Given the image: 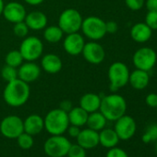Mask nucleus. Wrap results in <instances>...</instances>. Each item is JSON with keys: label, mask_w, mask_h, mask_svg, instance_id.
Instances as JSON below:
<instances>
[{"label": "nucleus", "mask_w": 157, "mask_h": 157, "mask_svg": "<svg viewBox=\"0 0 157 157\" xmlns=\"http://www.w3.org/2000/svg\"><path fill=\"white\" fill-rule=\"evenodd\" d=\"M23 128L24 132H27L32 136L37 135L40 132H42V130L44 128V118L37 114L30 115L24 119Z\"/></svg>", "instance_id": "412c9836"}, {"label": "nucleus", "mask_w": 157, "mask_h": 157, "mask_svg": "<svg viewBox=\"0 0 157 157\" xmlns=\"http://www.w3.org/2000/svg\"><path fill=\"white\" fill-rule=\"evenodd\" d=\"M41 71V67L35 61H25L18 67V78L30 84L38 80Z\"/></svg>", "instance_id": "2eb2a0df"}, {"label": "nucleus", "mask_w": 157, "mask_h": 157, "mask_svg": "<svg viewBox=\"0 0 157 157\" xmlns=\"http://www.w3.org/2000/svg\"><path fill=\"white\" fill-rule=\"evenodd\" d=\"M29 27L25 23V21H21L18 23H15L13 26V33L14 34L19 38H25L29 34Z\"/></svg>", "instance_id": "7c9ffc66"}, {"label": "nucleus", "mask_w": 157, "mask_h": 157, "mask_svg": "<svg viewBox=\"0 0 157 157\" xmlns=\"http://www.w3.org/2000/svg\"><path fill=\"white\" fill-rule=\"evenodd\" d=\"M155 109H156V112H157V106H156V108H155Z\"/></svg>", "instance_id": "c03bdc74"}, {"label": "nucleus", "mask_w": 157, "mask_h": 157, "mask_svg": "<svg viewBox=\"0 0 157 157\" xmlns=\"http://www.w3.org/2000/svg\"><path fill=\"white\" fill-rule=\"evenodd\" d=\"M130 37L138 44L147 43L152 36V30L145 22L135 23L130 29Z\"/></svg>", "instance_id": "a211bd4d"}, {"label": "nucleus", "mask_w": 157, "mask_h": 157, "mask_svg": "<svg viewBox=\"0 0 157 157\" xmlns=\"http://www.w3.org/2000/svg\"><path fill=\"white\" fill-rule=\"evenodd\" d=\"M141 140L145 143H149L151 141L157 140V124H151L150 125L145 132L143 133Z\"/></svg>", "instance_id": "c756f323"}, {"label": "nucleus", "mask_w": 157, "mask_h": 157, "mask_svg": "<svg viewBox=\"0 0 157 157\" xmlns=\"http://www.w3.org/2000/svg\"><path fill=\"white\" fill-rule=\"evenodd\" d=\"M24 21L30 30L42 31L47 26L48 20L44 12L34 10V11H31L30 13H27Z\"/></svg>", "instance_id": "6ab92c4d"}, {"label": "nucleus", "mask_w": 157, "mask_h": 157, "mask_svg": "<svg viewBox=\"0 0 157 157\" xmlns=\"http://www.w3.org/2000/svg\"><path fill=\"white\" fill-rule=\"evenodd\" d=\"M132 62L136 68L149 72L157 62V54L151 47H140L134 53Z\"/></svg>", "instance_id": "1a4fd4ad"}, {"label": "nucleus", "mask_w": 157, "mask_h": 157, "mask_svg": "<svg viewBox=\"0 0 157 157\" xmlns=\"http://www.w3.org/2000/svg\"><path fill=\"white\" fill-rule=\"evenodd\" d=\"M31 95L30 84L20 80L19 78L9 82L3 91V98L5 103L12 107H20L24 105Z\"/></svg>", "instance_id": "f257e3e1"}, {"label": "nucleus", "mask_w": 157, "mask_h": 157, "mask_svg": "<svg viewBox=\"0 0 157 157\" xmlns=\"http://www.w3.org/2000/svg\"><path fill=\"white\" fill-rule=\"evenodd\" d=\"M82 16L75 9H67L62 11L58 18V26L64 33H72L81 31Z\"/></svg>", "instance_id": "423d86ee"}, {"label": "nucleus", "mask_w": 157, "mask_h": 157, "mask_svg": "<svg viewBox=\"0 0 157 157\" xmlns=\"http://www.w3.org/2000/svg\"><path fill=\"white\" fill-rule=\"evenodd\" d=\"M106 157H128V155L123 149L116 146L109 149L106 153Z\"/></svg>", "instance_id": "f704fd0d"}, {"label": "nucleus", "mask_w": 157, "mask_h": 157, "mask_svg": "<svg viewBox=\"0 0 157 157\" xmlns=\"http://www.w3.org/2000/svg\"><path fill=\"white\" fill-rule=\"evenodd\" d=\"M4 7H5L4 0H0V16H2L3 10H4Z\"/></svg>", "instance_id": "79ce46f5"}, {"label": "nucleus", "mask_w": 157, "mask_h": 157, "mask_svg": "<svg viewBox=\"0 0 157 157\" xmlns=\"http://www.w3.org/2000/svg\"><path fill=\"white\" fill-rule=\"evenodd\" d=\"M27 15L25 7L17 1H11L5 5L2 16L10 23H18L21 21H24L25 17Z\"/></svg>", "instance_id": "4468645a"}, {"label": "nucleus", "mask_w": 157, "mask_h": 157, "mask_svg": "<svg viewBox=\"0 0 157 157\" xmlns=\"http://www.w3.org/2000/svg\"><path fill=\"white\" fill-rule=\"evenodd\" d=\"M150 82V75L148 71L136 68L129 74L128 83L130 86L138 91L144 90Z\"/></svg>", "instance_id": "aec40b11"}, {"label": "nucleus", "mask_w": 157, "mask_h": 157, "mask_svg": "<svg viewBox=\"0 0 157 157\" xmlns=\"http://www.w3.org/2000/svg\"><path fill=\"white\" fill-rule=\"evenodd\" d=\"M64 33L58 25L46 26L44 29V38L47 43L56 44L59 43L64 38Z\"/></svg>", "instance_id": "a878e982"}, {"label": "nucleus", "mask_w": 157, "mask_h": 157, "mask_svg": "<svg viewBox=\"0 0 157 157\" xmlns=\"http://www.w3.org/2000/svg\"><path fill=\"white\" fill-rule=\"evenodd\" d=\"M115 122L114 129L117 132L119 140H128L134 136L137 129V124L133 117L125 114Z\"/></svg>", "instance_id": "9b49d317"}, {"label": "nucleus", "mask_w": 157, "mask_h": 157, "mask_svg": "<svg viewBox=\"0 0 157 157\" xmlns=\"http://www.w3.org/2000/svg\"><path fill=\"white\" fill-rule=\"evenodd\" d=\"M76 139L77 143L85 150L94 149L99 144V132L88 128L81 130Z\"/></svg>", "instance_id": "dca6fc26"}, {"label": "nucleus", "mask_w": 157, "mask_h": 157, "mask_svg": "<svg viewBox=\"0 0 157 157\" xmlns=\"http://www.w3.org/2000/svg\"><path fill=\"white\" fill-rule=\"evenodd\" d=\"M67 131L71 138H77L81 132V129H80V127H77L74 125H69Z\"/></svg>", "instance_id": "4c0bfd02"}, {"label": "nucleus", "mask_w": 157, "mask_h": 157, "mask_svg": "<svg viewBox=\"0 0 157 157\" xmlns=\"http://www.w3.org/2000/svg\"><path fill=\"white\" fill-rule=\"evenodd\" d=\"M102 97L94 93H88L83 94L80 99V106L87 113H93L98 111L100 108Z\"/></svg>", "instance_id": "4be33fe9"}, {"label": "nucleus", "mask_w": 157, "mask_h": 157, "mask_svg": "<svg viewBox=\"0 0 157 157\" xmlns=\"http://www.w3.org/2000/svg\"><path fill=\"white\" fill-rule=\"evenodd\" d=\"M17 141H18L19 146L23 150L31 149L33 145V142H34L33 136L27 132H24V131L17 138Z\"/></svg>", "instance_id": "c85d7f7f"}, {"label": "nucleus", "mask_w": 157, "mask_h": 157, "mask_svg": "<svg viewBox=\"0 0 157 157\" xmlns=\"http://www.w3.org/2000/svg\"><path fill=\"white\" fill-rule=\"evenodd\" d=\"M157 141V140H156ZM155 151H156V153H157V142H156V144H155Z\"/></svg>", "instance_id": "37998d69"}, {"label": "nucleus", "mask_w": 157, "mask_h": 157, "mask_svg": "<svg viewBox=\"0 0 157 157\" xmlns=\"http://www.w3.org/2000/svg\"><path fill=\"white\" fill-rule=\"evenodd\" d=\"M24 2L30 6H39L44 2V0H24Z\"/></svg>", "instance_id": "a19ab883"}, {"label": "nucleus", "mask_w": 157, "mask_h": 157, "mask_svg": "<svg viewBox=\"0 0 157 157\" xmlns=\"http://www.w3.org/2000/svg\"><path fill=\"white\" fill-rule=\"evenodd\" d=\"M119 141V138L115 131V129L112 128H103L99 132V144H101L103 147L110 149L113 147H116Z\"/></svg>", "instance_id": "5701e85b"}, {"label": "nucleus", "mask_w": 157, "mask_h": 157, "mask_svg": "<svg viewBox=\"0 0 157 157\" xmlns=\"http://www.w3.org/2000/svg\"><path fill=\"white\" fill-rule=\"evenodd\" d=\"M145 103L149 107L156 108V106H157V94L151 93V94H147V96L145 97Z\"/></svg>", "instance_id": "c9c22d12"}, {"label": "nucleus", "mask_w": 157, "mask_h": 157, "mask_svg": "<svg viewBox=\"0 0 157 157\" xmlns=\"http://www.w3.org/2000/svg\"><path fill=\"white\" fill-rule=\"evenodd\" d=\"M106 122H107V119L98 110V111H95V112L89 114L86 125L91 129H94L95 131H100L105 128Z\"/></svg>", "instance_id": "393cba45"}, {"label": "nucleus", "mask_w": 157, "mask_h": 157, "mask_svg": "<svg viewBox=\"0 0 157 157\" xmlns=\"http://www.w3.org/2000/svg\"><path fill=\"white\" fill-rule=\"evenodd\" d=\"M129 74V68L125 63L120 61L112 63L107 71L110 91L117 93L119 89L125 87L128 83Z\"/></svg>", "instance_id": "20e7f679"}, {"label": "nucleus", "mask_w": 157, "mask_h": 157, "mask_svg": "<svg viewBox=\"0 0 157 157\" xmlns=\"http://www.w3.org/2000/svg\"><path fill=\"white\" fill-rule=\"evenodd\" d=\"M44 122L45 130L51 135H63L69 126L67 113L60 108L49 111L44 118Z\"/></svg>", "instance_id": "7ed1b4c3"}, {"label": "nucleus", "mask_w": 157, "mask_h": 157, "mask_svg": "<svg viewBox=\"0 0 157 157\" xmlns=\"http://www.w3.org/2000/svg\"><path fill=\"white\" fill-rule=\"evenodd\" d=\"M85 45L84 36L78 33H67L65 38H63V48L67 54L69 56H77L82 53L83 47Z\"/></svg>", "instance_id": "ddd939ff"}, {"label": "nucleus", "mask_w": 157, "mask_h": 157, "mask_svg": "<svg viewBox=\"0 0 157 157\" xmlns=\"http://www.w3.org/2000/svg\"><path fill=\"white\" fill-rule=\"evenodd\" d=\"M99 111L108 121H116L126 114L127 102L122 95L112 93L102 97Z\"/></svg>", "instance_id": "f03ea898"}, {"label": "nucleus", "mask_w": 157, "mask_h": 157, "mask_svg": "<svg viewBox=\"0 0 157 157\" xmlns=\"http://www.w3.org/2000/svg\"><path fill=\"white\" fill-rule=\"evenodd\" d=\"M126 6L132 11L140 10L145 3V0H125Z\"/></svg>", "instance_id": "72a5a7b5"}, {"label": "nucleus", "mask_w": 157, "mask_h": 157, "mask_svg": "<svg viewBox=\"0 0 157 157\" xmlns=\"http://www.w3.org/2000/svg\"><path fill=\"white\" fill-rule=\"evenodd\" d=\"M23 131V120L18 116H8L0 123V132L8 139H17Z\"/></svg>", "instance_id": "9d476101"}, {"label": "nucleus", "mask_w": 157, "mask_h": 157, "mask_svg": "<svg viewBox=\"0 0 157 157\" xmlns=\"http://www.w3.org/2000/svg\"><path fill=\"white\" fill-rule=\"evenodd\" d=\"M118 30V25L116 21H109L105 22V31L106 33H110V34H114L117 32Z\"/></svg>", "instance_id": "e433bc0d"}, {"label": "nucleus", "mask_w": 157, "mask_h": 157, "mask_svg": "<svg viewBox=\"0 0 157 157\" xmlns=\"http://www.w3.org/2000/svg\"><path fill=\"white\" fill-rule=\"evenodd\" d=\"M152 31L157 30V11H148L144 21Z\"/></svg>", "instance_id": "473e14b6"}, {"label": "nucleus", "mask_w": 157, "mask_h": 157, "mask_svg": "<svg viewBox=\"0 0 157 157\" xmlns=\"http://www.w3.org/2000/svg\"><path fill=\"white\" fill-rule=\"evenodd\" d=\"M72 107H73V106H72V103H71L69 100H64V101H62V102L60 103L58 108H60L61 110H63V111L68 113V112L72 109Z\"/></svg>", "instance_id": "ea45409f"}, {"label": "nucleus", "mask_w": 157, "mask_h": 157, "mask_svg": "<svg viewBox=\"0 0 157 157\" xmlns=\"http://www.w3.org/2000/svg\"><path fill=\"white\" fill-rule=\"evenodd\" d=\"M71 142L63 135H52L44 145V152L50 157H64L67 154Z\"/></svg>", "instance_id": "6e6552de"}, {"label": "nucleus", "mask_w": 157, "mask_h": 157, "mask_svg": "<svg viewBox=\"0 0 157 157\" xmlns=\"http://www.w3.org/2000/svg\"><path fill=\"white\" fill-rule=\"evenodd\" d=\"M82 54L84 59L92 65H99L103 63L105 58V48L98 43V41L85 43Z\"/></svg>", "instance_id": "f8f14e48"}, {"label": "nucleus", "mask_w": 157, "mask_h": 157, "mask_svg": "<svg viewBox=\"0 0 157 157\" xmlns=\"http://www.w3.org/2000/svg\"><path fill=\"white\" fill-rule=\"evenodd\" d=\"M24 59L20 52V50H11L10 51L5 57V63L6 65L11 66L13 67L18 68L22 63Z\"/></svg>", "instance_id": "bb28decb"}, {"label": "nucleus", "mask_w": 157, "mask_h": 157, "mask_svg": "<svg viewBox=\"0 0 157 157\" xmlns=\"http://www.w3.org/2000/svg\"><path fill=\"white\" fill-rule=\"evenodd\" d=\"M88 116H89V113H87L80 105L76 107H72V109L67 113L69 125H74V126L81 128L86 125Z\"/></svg>", "instance_id": "b1692460"}, {"label": "nucleus", "mask_w": 157, "mask_h": 157, "mask_svg": "<svg viewBox=\"0 0 157 157\" xmlns=\"http://www.w3.org/2000/svg\"><path fill=\"white\" fill-rule=\"evenodd\" d=\"M67 155L68 157H86V151L78 143L71 144Z\"/></svg>", "instance_id": "2f4dec72"}, {"label": "nucleus", "mask_w": 157, "mask_h": 157, "mask_svg": "<svg viewBox=\"0 0 157 157\" xmlns=\"http://www.w3.org/2000/svg\"><path fill=\"white\" fill-rule=\"evenodd\" d=\"M40 67L46 73L56 74L62 69L63 63L59 56L53 53H48L42 57Z\"/></svg>", "instance_id": "f3484780"}, {"label": "nucleus", "mask_w": 157, "mask_h": 157, "mask_svg": "<svg viewBox=\"0 0 157 157\" xmlns=\"http://www.w3.org/2000/svg\"><path fill=\"white\" fill-rule=\"evenodd\" d=\"M144 5L148 11H157V0H145Z\"/></svg>", "instance_id": "58836bf2"}, {"label": "nucleus", "mask_w": 157, "mask_h": 157, "mask_svg": "<svg viewBox=\"0 0 157 157\" xmlns=\"http://www.w3.org/2000/svg\"><path fill=\"white\" fill-rule=\"evenodd\" d=\"M81 31L91 41H99L106 34L105 21L97 16H89L83 19Z\"/></svg>", "instance_id": "39448f33"}, {"label": "nucleus", "mask_w": 157, "mask_h": 157, "mask_svg": "<svg viewBox=\"0 0 157 157\" xmlns=\"http://www.w3.org/2000/svg\"><path fill=\"white\" fill-rule=\"evenodd\" d=\"M19 50L24 61H36L43 56L44 44L36 36H27L23 38Z\"/></svg>", "instance_id": "0eeeda50"}, {"label": "nucleus", "mask_w": 157, "mask_h": 157, "mask_svg": "<svg viewBox=\"0 0 157 157\" xmlns=\"http://www.w3.org/2000/svg\"><path fill=\"white\" fill-rule=\"evenodd\" d=\"M1 77L7 82H11L18 78V68L9 65H5L1 69Z\"/></svg>", "instance_id": "cd10ccee"}]
</instances>
